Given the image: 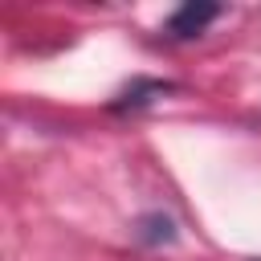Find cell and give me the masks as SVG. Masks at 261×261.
Segmentation results:
<instances>
[{
  "label": "cell",
  "mask_w": 261,
  "mask_h": 261,
  "mask_svg": "<svg viewBox=\"0 0 261 261\" xmlns=\"http://www.w3.org/2000/svg\"><path fill=\"white\" fill-rule=\"evenodd\" d=\"M216 16H220L216 4H184V8H175V12L167 16L163 33H167L171 41H188V37H200Z\"/></svg>",
  "instance_id": "1"
},
{
  "label": "cell",
  "mask_w": 261,
  "mask_h": 261,
  "mask_svg": "<svg viewBox=\"0 0 261 261\" xmlns=\"http://www.w3.org/2000/svg\"><path fill=\"white\" fill-rule=\"evenodd\" d=\"M171 90V82H155V77H139V82H130L114 102H110V110H139V106H151L155 98H163Z\"/></svg>",
  "instance_id": "2"
},
{
  "label": "cell",
  "mask_w": 261,
  "mask_h": 261,
  "mask_svg": "<svg viewBox=\"0 0 261 261\" xmlns=\"http://www.w3.org/2000/svg\"><path fill=\"white\" fill-rule=\"evenodd\" d=\"M135 232H139V241H147V245H171V241H175V220L163 216V212H151V216L139 220Z\"/></svg>",
  "instance_id": "3"
}]
</instances>
